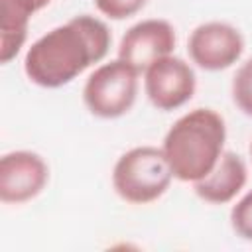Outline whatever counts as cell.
<instances>
[{"mask_svg":"<svg viewBox=\"0 0 252 252\" xmlns=\"http://www.w3.org/2000/svg\"><path fill=\"white\" fill-rule=\"evenodd\" d=\"M108 26L89 14L71 18L32 43L24 71L43 89H59L77 79L87 67L100 63L110 49Z\"/></svg>","mask_w":252,"mask_h":252,"instance_id":"obj_1","label":"cell"},{"mask_svg":"<svg viewBox=\"0 0 252 252\" xmlns=\"http://www.w3.org/2000/svg\"><path fill=\"white\" fill-rule=\"evenodd\" d=\"M226 126L213 108H195L173 122L163 138V154L179 181H199L222 156Z\"/></svg>","mask_w":252,"mask_h":252,"instance_id":"obj_2","label":"cell"},{"mask_svg":"<svg viewBox=\"0 0 252 252\" xmlns=\"http://www.w3.org/2000/svg\"><path fill=\"white\" fill-rule=\"evenodd\" d=\"M173 179V171L161 148L138 146L118 158L112 169V187L120 199L132 205L158 201Z\"/></svg>","mask_w":252,"mask_h":252,"instance_id":"obj_3","label":"cell"},{"mask_svg":"<svg viewBox=\"0 0 252 252\" xmlns=\"http://www.w3.org/2000/svg\"><path fill=\"white\" fill-rule=\"evenodd\" d=\"M140 73L122 59L98 65L85 83L83 100L98 118L124 116L136 102Z\"/></svg>","mask_w":252,"mask_h":252,"instance_id":"obj_4","label":"cell"},{"mask_svg":"<svg viewBox=\"0 0 252 252\" xmlns=\"http://www.w3.org/2000/svg\"><path fill=\"white\" fill-rule=\"evenodd\" d=\"M197 79L187 61L165 55L144 71V89L158 110H175L191 100Z\"/></svg>","mask_w":252,"mask_h":252,"instance_id":"obj_5","label":"cell"},{"mask_svg":"<svg viewBox=\"0 0 252 252\" xmlns=\"http://www.w3.org/2000/svg\"><path fill=\"white\" fill-rule=\"evenodd\" d=\"M187 51L197 67L205 71H222L242 57L244 37L226 22H205L191 32Z\"/></svg>","mask_w":252,"mask_h":252,"instance_id":"obj_6","label":"cell"},{"mask_svg":"<svg viewBox=\"0 0 252 252\" xmlns=\"http://www.w3.org/2000/svg\"><path fill=\"white\" fill-rule=\"evenodd\" d=\"M49 181L45 159L30 150L8 152L0 159V199L20 205L37 197Z\"/></svg>","mask_w":252,"mask_h":252,"instance_id":"obj_7","label":"cell"},{"mask_svg":"<svg viewBox=\"0 0 252 252\" xmlns=\"http://www.w3.org/2000/svg\"><path fill=\"white\" fill-rule=\"evenodd\" d=\"M175 47V30L167 20L150 18L134 24L120 39L118 59L144 73L154 61L171 55Z\"/></svg>","mask_w":252,"mask_h":252,"instance_id":"obj_8","label":"cell"},{"mask_svg":"<svg viewBox=\"0 0 252 252\" xmlns=\"http://www.w3.org/2000/svg\"><path fill=\"white\" fill-rule=\"evenodd\" d=\"M248 169L244 159L234 152H222L215 167L193 183L197 197L211 205L230 203L246 185Z\"/></svg>","mask_w":252,"mask_h":252,"instance_id":"obj_9","label":"cell"},{"mask_svg":"<svg viewBox=\"0 0 252 252\" xmlns=\"http://www.w3.org/2000/svg\"><path fill=\"white\" fill-rule=\"evenodd\" d=\"M35 12L33 0H0V63L6 65L20 53Z\"/></svg>","mask_w":252,"mask_h":252,"instance_id":"obj_10","label":"cell"},{"mask_svg":"<svg viewBox=\"0 0 252 252\" xmlns=\"http://www.w3.org/2000/svg\"><path fill=\"white\" fill-rule=\"evenodd\" d=\"M232 100L246 116H252V57L244 61L234 73Z\"/></svg>","mask_w":252,"mask_h":252,"instance_id":"obj_11","label":"cell"},{"mask_svg":"<svg viewBox=\"0 0 252 252\" xmlns=\"http://www.w3.org/2000/svg\"><path fill=\"white\" fill-rule=\"evenodd\" d=\"M230 224L234 232L244 238L252 240V191H248L230 211Z\"/></svg>","mask_w":252,"mask_h":252,"instance_id":"obj_12","label":"cell"},{"mask_svg":"<svg viewBox=\"0 0 252 252\" xmlns=\"http://www.w3.org/2000/svg\"><path fill=\"white\" fill-rule=\"evenodd\" d=\"M146 2L148 0H94V6L110 20H126L136 16L146 6Z\"/></svg>","mask_w":252,"mask_h":252,"instance_id":"obj_13","label":"cell"},{"mask_svg":"<svg viewBox=\"0 0 252 252\" xmlns=\"http://www.w3.org/2000/svg\"><path fill=\"white\" fill-rule=\"evenodd\" d=\"M49 2H51V0H33V4H35V8H37V10L45 8V6L49 4Z\"/></svg>","mask_w":252,"mask_h":252,"instance_id":"obj_14","label":"cell"},{"mask_svg":"<svg viewBox=\"0 0 252 252\" xmlns=\"http://www.w3.org/2000/svg\"><path fill=\"white\" fill-rule=\"evenodd\" d=\"M250 156H252V144H250Z\"/></svg>","mask_w":252,"mask_h":252,"instance_id":"obj_15","label":"cell"}]
</instances>
